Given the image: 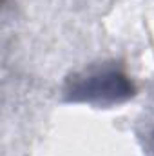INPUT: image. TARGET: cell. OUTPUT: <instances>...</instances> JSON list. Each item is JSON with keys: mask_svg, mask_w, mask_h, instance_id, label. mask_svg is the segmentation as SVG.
Segmentation results:
<instances>
[{"mask_svg": "<svg viewBox=\"0 0 154 156\" xmlns=\"http://www.w3.org/2000/svg\"><path fill=\"white\" fill-rule=\"evenodd\" d=\"M134 94V85L129 76L114 66L91 69L69 80L65 96L69 102L113 105L129 100Z\"/></svg>", "mask_w": 154, "mask_h": 156, "instance_id": "1", "label": "cell"}]
</instances>
